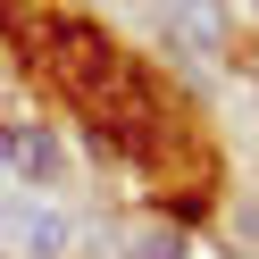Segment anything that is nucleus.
I'll return each mask as SVG.
<instances>
[{
	"instance_id": "nucleus-1",
	"label": "nucleus",
	"mask_w": 259,
	"mask_h": 259,
	"mask_svg": "<svg viewBox=\"0 0 259 259\" xmlns=\"http://www.w3.org/2000/svg\"><path fill=\"white\" fill-rule=\"evenodd\" d=\"M42 51H51V67L67 75V84L84 92L92 109H101V101H134V84H125V59L109 51V34H101V25H84V17H51V25H42Z\"/></svg>"
},
{
	"instance_id": "nucleus-2",
	"label": "nucleus",
	"mask_w": 259,
	"mask_h": 259,
	"mask_svg": "<svg viewBox=\"0 0 259 259\" xmlns=\"http://www.w3.org/2000/svg\"><path fill=\"white\" fill-rule=\"evenodd\" d=\"M0 251L9 259H59L67 251V218L42 209V201H9L0 209Z\"/></svg>"
},
{
	"instance_id": "nucleus-3",
	"label": "nucleus",
	"mask_w": 259,
	"mask_h": 259,
	"mask_svg": "<svg viewBox=\"0 0 259 259\" xmlns=\"http://www.w3.org/2000/svg\"><path fill=\"white\" fill-rule=\"evenodd\" d=\"M9 151H17V167H25V176H51V167H59V142L42 134V125H25V134L9 142Z\"/></svg>"
},
{
	"instance_id": "nucleus-4",
	"label": "nucleus",
	"mask_w": 259,
	"mask_h": 259,
	"mask_svg": "<svg viewBox=\"0 0 259 259\" xmlns=\"http://www.w3.org/2000/svg\"><path fill=\"white\" fill-rule=\"evenodd\" d=\"M125 259H184V242H176V226H142L125 242Z\"/></svg>"
},
{
	"instance_id": "nucleus-5",
	"label": "nucleus",
	"mask_w": 259,
	"mask_h": 259,
	"mask_svg": "<svg viewBox=\"0 0 259 259\" xmlns=\"http://www.w3.org/2000/svg\"><path fill=\"white\" fill-rule=\"evenodd\" d=\"M0 159H9V134H0Z\"/></svg>"
}]
</instances>
